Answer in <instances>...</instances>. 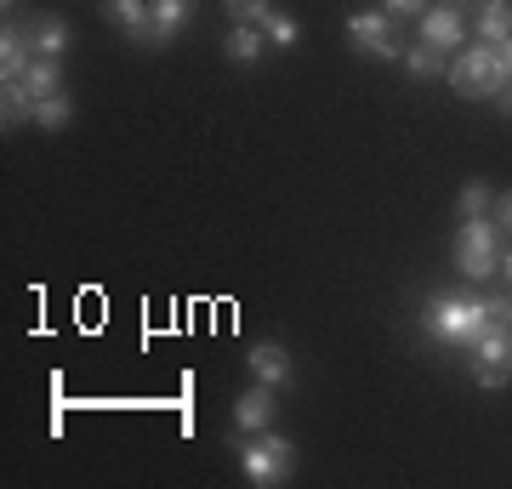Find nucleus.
Masks as SVG:
<instances>
[{
    "label": "nucleus",
    "instance_id": "obj_1",
    "mask_svg": "<svg viewBox=\"0 0 512 489\" xmlns=\"http://www.w3.org/2000/svg\"><path fill=\"white\" fill-rule=\"evenodd\" d=\"M421 325H427V336L444 347H473L478 336H484V325H490V302H467V296H439V302H427V313H421Z\"/></svg>",
    "mask_w": 512,
    "mask_h": 489
},
{
    "label": "nucleus",
    "instance_id": "obj_2",
    "mask_svg": "<svg viewBox=\"0 0 512 489\" xmlns=\"http://www.w3.org/2000/svg\"><path fill=\"white\" fill-rule=\"evenodd\" d=\"M450 86H456L461 97L484 103V97H501V91L512 86V74L501 69V52H495V46H461V57L450 63Z\"/></svg>",
    "mask_w": 512,
    "mask_h": 489
},
{
    "label": "nucleus",
    "instance_id": "obj_3",
    "mask_svg": "<svg viewBox=\"0 0 512 489\" xmlns=\"http://www.w3.org/2000/svg\"><path fill=\"white\" fill-rule=\"evenodd\" d=\"M456 268L467 273V279H490V273H501V222L495 217H461Z\"/></svg>",
    "mask_w": 512,
    "mask_h": 489
},
{
    "label": "nucleus",
    "instance_id": "obj_4",
    "mask_svg": "<svg viewBox=\"0 0 512 489\" xmlns=\"http://www.w3.org/2000/svg\"><path fill=\"white\" fill-rule=\"evenodd\" d=\"M239 472L251 478V484H285L296 472V444L291 438H279V433H262L251 438V444H239Z\"/></svg>",
    "mask_w": 512,
    "mask_h": 489
},
{
    "label": "nucleus",
    "instance_id": "obj_5",
    "mask_svg": "<svg viewBox=\"0 0 512 489\" xmlns=\"http://www.w3.org/2000/svg\"><path fill=\"white\" fill-rule=\"evenodd\" d=\"M421 46H433V52H461L467 46V23H461L456 0H439V6L421 12Z\"/></svg>",
    "mask_w": 512,
    "mask_h": 489
},
{
    "label": "nucleus",
    "instance_id": "obj_6",
    "mask_svg": "<svg viewBox=\"0 0 512 489\" xmlns=\"http://www.w3.org/2000/svg\"><path fill=\"white\" fill-rule=\"evenodd\" d=\"M348 35H353V46H359V52H370V57H404V46L393 40V29H387L382 12H353Z\"/></svg>",
    "mask_w": 512,
    "mask_h": 489
},
{
    "label": "nucleus",
    "instance_id": "obj_7",
    "mask_svg": "<svg viewBox=\"0 0 512 489\" xmlns=\"http://www.w3.org/2000/svg\"><path fill=\"white\" fill-rule=\"evenodd\" d=\"M103 12L126 29L131 46H154V0H103Z\"/></svg>",
    "mask_w": 512,
    "mask_h": 489
},
{
    "label": "nucleus",
    "instance_id": "obj_8",
    "mask_svg": "<svg viewBox=\"0 0 512 489\" xmlns=\"http://www.w3.org/2000/svg\"><path fill=\"white\" fill-rule=\"evenodd\" d=\"M274 393L279 387H268V381H256L251 393H239V404H234L239 433H268V421H274Z\"/></svg>",
    "mask_w": 512,
    "mask_h": 489
},
{
    "label": "nucleus",
    "instance_id": "obj_9",
    "mask_svg": "<svg viewBox=\"0 0 512 489\" xmlns=\"http://www.w3.org/2000/svg\"><path fill=\"white\" fill-rule=\"evenodd\" d=\"M35 103L40 97L23 86V80H0V131L12 137L18 126H29V120H35Z\"/></svg>",
    "mask_w": 512,
    "mask_h": 489
},
{
    "label": "nucleus",
    "instance_id": "obj_10",
    "mask_svg": "<svg viewBox=\"0 0 512 489\" xmlns=\"http://www.w3.org/2000/svg\"><path fill=\"white\" fill-rule=\"evenodd\" d=\"M245 364H251L256 381H268V387H291V353L279 342H256L251 353H245Z\"/></svg>",
    "mask_w": 512,
    "mask_h": 489
},
{
    "label": "nucleus",
    "instance_id": "obj_11",
    "mask_svg": "<svg viewBox=\"0 0 512 489\" xmlns=\"http://www.w3.org/2000/svg\"><path fill=\"white\" fill-rule=\"evenodd\" d=\"M29 63H35V35L6 23V35H0V80H23Z\"/></svg>",
    "mask_w": 512,
    "mask_h": 489
},
{
    "label": "nucleus",
    "instance_id": "obj_12",
    "mask_svg": "<svg viewBox=\"0 0 512 489\" xmlns=\"http://www.w3.org/2000/svg\"><path fill=\"white\" fill-rule=\"evenodd\" d=\"M262 46H268V35H262L256 23H234V35L222 40V57H228V63H256Z\"/></svg>",
    "mask_w": 512,
    "mask_h": 489
},
{
    "label": "nucleus",
    "instance_id": "obj_13",
    "mask_svg": "<svg viewBox=\"0 0 512 489\" xmlns=\"http://www.w3.org/2000/svg\"><path fill=\"white\" fill-rule=\"evenodd\" d=\"M188 12H194V0H154V46H171Z\"/></svg>",
    "mask_w": 512,
    "mask_h": 489
},
{
    "label": "nucleus",
    "instance_id": "obj_14",
    "mask_svg": "<svg viewBox=\"0 0 512 489\" xmlns=\"http://www.w3.org/2000/svg\"><path fill=\"white\" fill-rule=\"evenodd\" d=\"M512 35V0H484V12H478V40L484 46H501Z\"/></svg>",
    "mask_w": 512,
    "mask_h": 489
},
{
    "label": "nucleus",
    "instance_id": "obj_15",
    "mask_svg": "<svg viewBox=\"0 0 512 489\" xmlns=\"http://www.w3.org/2000/svg\"><path fill=\"white\" fill-rule=\"evenodd\" d=\"M29 35H35V57H63L69 52V23L63 18H35Z\"/></svg>",
    "mask_w": 512,
    "mask_h": 489
},
{
    "label": "nucleus",
    "instance_id": "obj_16",
    "mask_svg": "<svg viewBox=\"0 0 512 489\" xmlns=\"http://www.w3.org/2000/svg\"><path fill=\"white\" fill-rule=\"evenodd\" d=\"M473 364H512V336L501 325H484V336L473 342Z\"/></svg>",
    "mask_w": 512,
    "mask_h": 489
},
{
    "label": "nucleus",
    "instance_id": "obj_17",
    "mask_svg": "<svg viewBox=\"0 0 512 489\" xmlns=\"http://www.w3.org/2000/svg\"><path fill=\"white\" fill-rule=\"evenodd\" d=\"M23 86L35 91V97H57V91H63V69H57V57H35V63L23 69Z\"/></svg>",
    "mask_w": 512,
    "mask_h": 489
},
{
    "label": "nucleus",
    "instance_id": "obj_18",
    "mask_svg": "<svg viewBox=\"0 0 512 489\" xmlns=\"http://www.w3.org/2000/svg\"><path fill=\"white\" fill-rule=\"evenodd\" d=\"M69 120H74V109H69V97H63V91H57V97H40V103H35V126H40V131H52V137H57Z\"/></svg>",
    "mask_w": 512,
    "mask_h": 489
},
{
    "label": "nucleus",
    "instance_id": "obj_19",
    "mask_svg": "<svg viewBox=\"0 0 512 489\" xmlns=\"http://www.w3.org/2000/svg\"><path fill=\"white\" fill-rule=\"evenodd\" d=\"M404 69L416 74V80H433V74H450L444 69V52H433V46H404Z\"/></svg>",
    "mask_w": 512,
    "mask_h": 489
},
{
    "label": "nucleus",
    "instance_id": "obj_20",
    "mask_svg": "<svg viewBox=\"0 0 512 489\" xmlns=\"http://www.w3.org/2000/svg\"><path fill=\"white\" fill-rule=\"evenodd\" d=\"M262 35L274 40V46H285V52H291L296 40H302V29H296V23L285 18V12H268V18H262Z\"/></svg>",
    "mask_w": 512,
    "mask_h": 489
},
{
    "label": "nucleus",
    "instance_id": "obj_21",
    "mask_svg": "<svg viewBox=\"0 0 512 489\" xmlns=\"http://www.w3.org/2000/svg\"><path fill=\"white\" fill-rule=\"evenodd\" d=\"M222 6H228L234 23H262L268 12H274V0H222Z\"/></svg>",
    "mask_w": 512,
    "mask_h": 489
},
{
    "label": "nucleus",
    "instance_id": "obj_22",
    "mask_svg": "<svg viewBox=\"0 0 512 489\" xmlns=\"http://www.w3.org/2000/svg\"><path fill=\"white\" fill-rule=\"evenodd\" d=\"M490 188H484V182H467V188H461V217H484V211H490Z\"/></svg>",
    "mask_w": 512,
    "mask_h": 489
},
{
    "label": "nucleus",
    "instance_id": "obj_23",
    "mask_svg": "<svg viewBox=\"0 0 512 489\" xmlns=\"http://www.w3.org/2000/svg\"><path fill=\"white\" fill-rule=\"evenodd\" d=\"M473 376H478V387H490V393H495V387H507V381H512V364H478Z\"/></svg>",
    "mask_w": 512,
    "mask_h": 489
},
{
    "label": "nucleus",
    "instance_id": "obj_24",
    "mask_svg": "<svg viewBox=\"0 0 512 489\" xmlns=\"http://www.w3.org/2000/svg\"><path fill=\"white\" fill-rule=\"evenodd\" d=\"M490 319L512 336V296H495V302H490Z\"/></svg>",
    "mask_w": 512,
    "mask_h": 489
},
{
    "label": "nucleus",
    "instance_id": "obj_25",
    "mask_svg": "<svg viewBox=\"0 0 512 489\" xmlns=\"http://www.w3.org/2000/svg\"><path fill=\"white\" fill-rule=\"evenodd\" d=\"M495 222H501V228H512V194H501V200H495Z\"/></svg>",
    "mask_w": 512,
    "mask_h": 489
},
{
    "label": "nucleus",
    "instance_id": "obj_26",
    "mask_svg": "<svg viewBox=\"0 0 512 489\" xmlns=\"http://www.w3.org/2000/svg\"><path fill=\"white\" fill-rule=\"evenodd\" d=\"M387 12H421V0H387Z\"/></svg>",
    "mask_w": 512,
    "mask_h": 489
},
{
    "label": "nucleus",
    "instance_id": "obj_27",
    "mask_svg": "<svg viewBox=\"0 0 512 489\" xmlns=\"http://www.w3.org/2000/svg\"><path fill=\"white\" fill-rule=\"evenodd\" d=\"M495 52H501V69H507V74H512V35H507V40H501V46H495Z\"/></svg>",
    "mask_w": 512,
    "mask_h": 489
},
{
    "label": "nucleus",
    "instance_id": "obj_28",
    "mask_svg": "<svg viewBox=\"0 0 512 489\" xmlns=\"http://www.w3.org/2000/svg\"><path fill=\"white\" fill-rule=\"evenodd\" d=\"M501 273H507V285H512V251H501Z\"/></svg>",
    "mask_w": 512,
    "mask_h": 489
},
{
    "label": "nucleus",
    "instance_id": "obj_29",
    "mask_svg": "<svg viewBox=\"0 0 512 489\" xmlns=\"http://www.w3.org/2000/svg\"><path fill=\"white\" fill-rule=\"evenodd\" d=\"M495 103H501V109H507V114H512V91H501V97H495Z\"/></svg>",
    "mask_w": 512,
    "mask_h": 489
}]
</instances>
